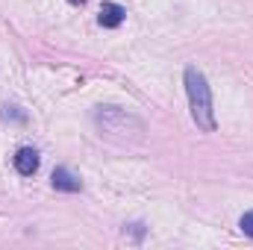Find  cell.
Here are the masks:
<instances>
[{
  "label": "cell",
  "instance_id": "1",
  "mask_svg": "<svg viewBox=\"0 0 253 250\" xmlns=\"http://www.w3.org/2000/svg\"><path fill=\"white\" fill-rule=\"evenodd\" d=\"M94 124L103 138H109L115 144H141L144 141V121L118 106H100L94 112Z\"/></svg>",
  "mask_w": 253,
  "mask_h": 250
},
{
  "label": "cell",
  "instance_id": "2",
  "mask_svg": "<svg viewBox=\"0 0 253 250\" xmlns=\"http://www.w3.org/2000/svg\"><path fill=\"white\" fill-rule=\"evenodd\" d=\"M186 91H189V106H191V118L203 132L215 129V109H212V91L206 77L197 68H186Z\"/></svg>",
  "mask_w": 253,
  "mask_h": 250
},
{
  "label": "cell",
  "instance_id": "3",
  "mask_svg": "<svg viewBox=\"0 0 253 250\" xmlns=\"http://www.w3.org/2000/svg\"><path fill=\"white\" fill-rule=\"evenodd\" d=\"M12 162H15V171H18L21 177H33V174L39 171V153H36L33 147H21Z\"/></svg>",
  "mask_w": 253,
  "mask_h": 250
},
{
  "label": "cell",
  "instance_id": "4",
  "mask_svg": "<svg viewBox=\"0 0 253 250\" xmlns=\"http://www.w3.org/2000/svg\"><path fill=\"white\" fill-rule=\"evenodd\" d=\"M126 18V9L121 3H103L100 6V15H97V21H100V27H106V30H115V27H121Z\"/></svg>",
  "mask_w": 253,
  "mask_h": 250
},
{
  "label": "cell",
  "instance_id": "5",
  "mask_svg": "<svg viewBox=\"0 0 253 250\" xmlns=\"http://www.w3.org/2000/svg\"><path fill=\"white\" fill-rule=\"evenodd\" d=\"M53 188H56V191H68V194H74V191L83 188V183H80L68 168H56V171H53Z\"/></svg>",
  "mask_w": 253,
  "mask_h": 250
},
{
  "label": "cell",
  "instance_id": "6",
  "mask_svg": "<svg viewBox=\"0 0 253 250\" xmlns=\"http://www.w3.org/2000/svg\"><path fill=\"white\" fill-rule=\"evenodd\" d=\"M239 227L245 230V236H251V239H253V212H245V215H242Z\"/></svg>",
  "mask_w": 253,
  "mask_h": 250
},
{
  "label": "cell",
  "instance_id": "7",
  "mask_svg": "<svg viewBox=\"0 0 253 250\" xmlns=\"http://www.w3.org/2000/svg\"><path fill=\"white\" fill-rule=\"evenodd\" d=\"M71 3H83V0H71Z\"/></svg>",
  "mask_w": 253,
  "mask_h": 250
}]
</instances>
